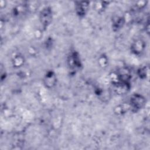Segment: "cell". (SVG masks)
I'll use <instances>...</instances> for the list:
<instances>
[{
	"label": "cell",
	"mask_w": 150,
	"mask_h": 150,
	"mask_svg": "<svg viewBox=\"0 0 150 150\" xmlns=\"http://www.w3.org/2000/svg\"><path fill=\"white\" fill-rule=\"evenodd\" d=\"M145 98L139 94H134L130 97L129 108L134 111H137L142 108L145 105Z\"/></svg>",
	"instance_id": "1"
},
{
	"label": "cell",
	"mask_w": 150,
	"mask_h": 150,
	"mask_svg": "<svg viewBox=\"0 0 150 150\" xmlns=\"http://www.w3.org/2000/svg\"><path fill=\"white\" fill-rule=\"evenodd\" d=\"M53 18L52 11L49 7L43 8L39 15L40 22L44 28H46L51 23Z\"/></svg>",
	"instance_id": "2"
},
{
	"label": "cell",
	"mask_w": 150,
	"mask_h": 150,
	"mask_svg": "<svg viewBox=\"0 0 150 150\" xmlns=\"http://www.w3.org/2000/svg\"><path fill=\"white\" fill-rule=\"evenodd\" d=\"M67 62L71 70H77L81 66V63L79 55L76 52L71 53V54L68 57Z\"/></svg>",
	"instance_id": "3"
},
{
	"label": "cell",
	"mask_w": 150,
	"mask_h": 150,
	"mask_svg": "<svg viewBox=\"0 0 150 150\" xmlns=\"http://www.w3.org/2000/svg\"><path fill=\"white\" fill-rule=\"evenodd\" d=\"M146 45L145 41L141 39H138L134 40L131 46V52L135 55H141L145 50Z\"/></svg>",
	"instance_id": "4"
},
{
	"label": "cell",
	"mask_w": 150,
	"mask_h": 150,
	"mask_svg": "<svg viewBox=\"0 0 150 150\" xmlns=\"http://www.w3.org/2000/svg\"><path fill=\"white\" fill-rule=\"evenodd\" d=\"M56 76L53 71H48L45 75L43 78V83L47 88H51L53 87L56 85Z\"/></svg>",
	"instance_id": "5"
},
{
	"label": "cell",
	"mask_w": 150,
	"mask_h": 150,
	"mask_svg": "<svg viewBox=\"0 0 150 150\" xmlns=\"http://www.w3.org/2000/svg\"><path fill=\"white\" fill-rule=\"evenodd\" d=\"M89 7V3L87 1H79L76 4V12L80 17L85 16Z\"/></svg>",
	"instance_id": "6"
},
{
	"label": "cell",
	"mask_w": 150,
	"mask_h": 150,
	"mask_svg": "<svg viewBox=\"0 0 150 150\" xmlns=\"http://www.w3.org/2000/svg\"><path fill=\"white\" fill-rule=\"evenodd\" d=\"M125 23V18L122 16H117L113 19L112 29L114 30H118L122 28Z\"/></svg>",
	"instance_id": "7"
},
{
	"label": "cell",
	"mask_w": 150,
	"mask_h": 150,
	"mask_svg": "<svg viewBox=\"0 0 150 150\" xmlns=\"http://www.w3.org/2000/svg\"><path fill=\"white\" fill-rule=\"evenodd\" d=\"M25 63L24 57L21 54L15 55L12 59V64L13 67L18 68L23 65Z\"/></svg>",
	"instance_id": "8"
},
{
	"label": "cell",
	"mask_w": 150,
	"mask_h": 150,
	"mask_svg": "<svg viewBox=\"0 0 150 150\" xmlns=\"http://www.w3.org/2000/svg\"><path fill=\"white\" fill-rule=\"evenodd\" d=\"M148 71H149L148 67L145 66V67H141L138 70V71H137L138 76L141 79H146L148 76Z\"/></svg>",
	"instance_id": "9"
},
{
	"label": "cell",
	"mask_w": 150,
	"mask_h": 150,
	"mask_svg": "<svg viewBox=\"0 0 150 150\" xmlns=\"http://www.w3.org/2000/svg\"><path fill=\"white\" fill-rule=\"evenodd\" d=\"M98 63L100 66L105 67L108 64V59L105 56L102 55L98 59Z\"/></svg>",
	"instance_id": "10"
}]
</instances>
